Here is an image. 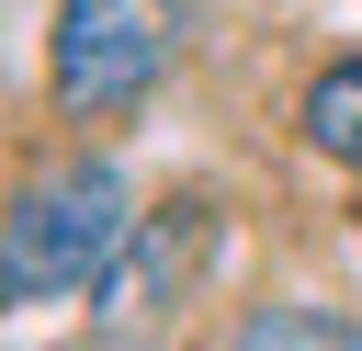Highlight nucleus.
Segmentation results:
<instances>
[{"mask_svg":"<svg viewBox=\"0 0 362 351\" xmlns=\"http://www.w3.org/2000/svg\"><path fill=\"white\" fill-rule=\"evenodd\" d=\"M305 136H317V159H351V170H362V57L305 91Z\"/></svg>","mask_w":362,"mask_h":351,"instance_id":"20e7f679","label":"nucleus"},{"mask_svg":"<svg viewBox=\"0 0 362 351\" xmlns=\"http://www.w3.org/2000/svg\"><path fill=\"white\" fill-rule=\"evenodd\" d=\"M57 102L113 113L181 57V0H57Z\"/></svg>","mask_w":362,"mask_h":351,"instance_id":"f03ea898","label":"nucleus"},{"mask_svg":"<svg viewBox=\"0 0 362 351\" xmlns=\"http://www.w3.org/2000/svg\"><path fill=\"white\" fill-rule=\"evenodd\" d=\"M136 238H147V215H136ZM136 238H124V260L102 272V294H113L102 328H113V340H124V328H158V317L181 306V283H192V260H204V215H170L158 249H136Z\"/></svg>","mask_w":362,"mask_h":351,"instance_id":"7ed1b4c3","label":"nucleus"},{"mask_svg":"<svg viewBox=\"0 0 362 351\" xmlns=\"http://www.w3.org/2000/svg\"><path fill=\"white\" fill-rule=\"evenodd\" d=\"M136 238V181L113 159H79V170H45L11 192V226H0V294L11 306H45V294H79L124 260Z\"/></svg>","mask_w":362,"mask_h":351,"instance_id":"f257e3e1","label":"nucleus"},{"mask_svg":"<svg viewBox=\"0 0 362 351\" xmlns=\"http://www.w3.org/2000/svg\"><path fill=\"white\" fill-rule=\"evenodd\" d=\"M238 340H249V351H283V340H328V351H351L362 328H351V317H328V306H272V317H249Z\"/></svg>","mask_w":362,"mask_h":351,"instance_id":"39448f33","label":"nucleus"}]
</instances>
